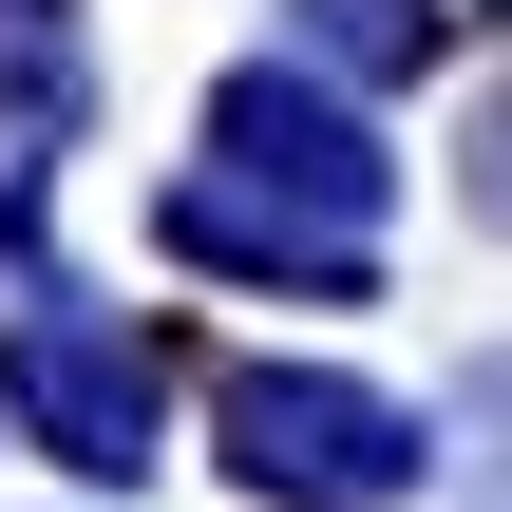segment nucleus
Here are the masks:
<instances>
[{
  "instance_id": "nucleus-1",
  "label": "nucleus",
  "mask_w": 512,
  "mask_h": 512,
  "mask_svg": "<svg viewBox=\"0 0 512 512\" xmlns=\"http://www.w3.org/2000/svg\"><path fill=\"white\" fill-rule=\"evenodd\" d=\"M228 456L247 494H304V512H380L418 475V418L361 399V380H228Z\"/></svg>"
},
{
  "instance_id": "nucleus-2",
  "label": "nucleus",
  "mask_w": 512,
  "mask_h": 512,
  "mask_svg": "<svg viewBox=\"0 0 512 512\" xmlns=\"http://www.w3.org/2000/svg\"><path fill=\"white\" fill-rule=\"evenodd\" d=\"M0 399H19L38 456H76V475H133V456H152V342H133V323L38 304V323L0 342Z\"/></svg>"
},
{
  "instance_id": "nucleus-3",
  "label": "nucleus",
  "mask_w": 512,
  "mask_h": 512,
  "mask_svg": "<svg viewBox=\"0 0 512 512\" xmlns=\"http://www.w3.org/2000/svg\"><path fill=\"white\" fill-rule=\"evenodd\" d=\"M304 38H323L342 76H399V57H437V0H323Z\"/></svg>"
}]
</instances>
